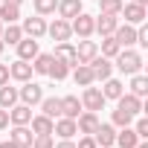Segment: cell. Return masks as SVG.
I'll return each mask as SVG.
<instances>
[{
  "label": "cell",
  "mask_w": 148,
  "mask_h": 148,
  "mask_svg": "<svg viewBox=\"0 0 148 148\" xmlns=\"http://www.w3.org/2000/svg\"><path fill=\"white\" fill-rule=\"evenodd\" d=\"M116 70L125 73V76H134V73H139V70H142V55H139L136 49H131V47L119 49V52H116Z\"/></svg>",
  "instance_id": "obj_1"
},
{
  "label": "cell",
  "mask_w": 148,
  "mask_h": 148,
  "mask_svg": "<svg viewBox=\"0 0 148 148\" xmlns=\"http://www.w3.org/2000/svg\"><path fill=\"white\" fill-rule=\"evenodd\" d=\"M44 99V87L38 84V82H23V87H18V102H23V105H29V108H35L38 102Z\"/></svg>",
  "instance_id": "obj_2"
},
{
  "label": "cell",
  "mask_w": 148,
  "mask_h": 148,
  "mask_svg": "<svg viewBox=\"0 0 148 148\" xmlns=\"http://www.w3.org/2000/svg\"><path fill=\"white\" fill-rule=\"evenodd\" d=\"M105 96H102V90L99 87H93V84H87L84 87V93H82V108L84 110H93V113H99L102 108H105Z\"/></svg>",
  "instance_id": "obj_3"
},
{
  "label": "cell",
  "mask_w": 148,
  "mask_h": 148,
  "mask_svg": "<svg viewBox=\"0 0 148 148\" xmlns=\"http://www.w3.org/2000/svg\"><path fill=\"white\" fill-rule=\"evenodd\" d=\"M70 29H73V35H79V38H90L93 29H96V21L87 12H82V15H76V18L70 21Z\"/></svg>",
  "instance_id": "obj_4"
},
{
  "label": "cell",
  "mask_w": 148,
  "mask_h": 148,
  "mask_svg": "<svg viewBox=\"0 0 148 148\" xmlns=\"http://www.w3.org/2000/svg\"><path fill=\"white\" fill-rule=\"evenodd\" d=\"M21 29H23V35H26V38H44V35H47V21H44V15L23 18Z\"/></svg>",
  "instance_id": "obj_5"
},
{
  "label": "cell",
  "mask_w": 148,
  "mask_h": 148,
  "mask_svg": "<svg viewBox=\"0 0 148 148\" xmlns=\"http://www.w3.org/2000/svg\"><path fill=\"white\" fill-rule=\"evenodd\" d=\"M96 55H99V44L90 41V38H82L79 47H76V61H79V64H90Z\"/></svg>",
  "instance_id": "obj_6"
},
{
  "label": "cell",
  "mask_w": 148,
  "mask_h": 148,
  "mask_svg": "<svg viewBox=\"0 0 148 148\" xmlns=\"http://www.w3.org/2000/svg\"><path fill=\"white\" fill-rule=\"evenodd\" d=\"M9 139H12L18 148H32V139H35V134H32V128H29V125H12V131H9Z\"/></svg>",
  "instance_id": "obj_7"
},
{
  "label": "cell",
  "mask_w": 148,
  "mask_h": 148,
  "mask_svg": "<svg viewBox=\"0 0 148 148\" xmlns=\"http://www.w3.org/2000/svg\"><path fill=\"white\" fill-rule=\"evenodd\" d=\"M32 73H35V70H32V61L18 58V61H12V64H9V79H15V82H21V84L32 79Z\"/></svg>",
  "instance_id": "obj_8"
},
{
  "label": "cell",
  "mask_w": 148,
  "mask_h": 148,
  "mask_svg": "<svg viewBox=\"0 0 148 148\" xmlns=\"http://www.w3.org/2000/svg\"><path fill=\"white\" fill-rule=\"evenodd\" d=\"M116 108L125 110L128 116H139V113H142V99L134 96V93H122V96L116 99Z\"/></svg>",
  "instance_id": "obj_9"
},
{
  "label": "cell",
  "mask_w": 148,
  "mask_h": 148,
  "mask_svg": "<svg viewBox=\"0 0 148 148\" xmlns=\"http://www.w3.org/2000/svg\"><path fill=\"white\" fill-rule=\"evenodd\" d=\"M76 128H79V134L93 136V131L99 128V113H93V110H82V113L76 116Z\"/></svg>",
  "instance_id": "obj_10"
},
{
  "label": "cell",
  "mask_w": 148,
  "mask_h": 148,
  "mask_svg": "<svg viewBox=\"0 0 148 148\" xmlns=\"http://www.w3.org/2000/svg\"><path fill=\"white\" fill-rule=\"evenodd\" d=\"M90 70H93V79H96V82H105V79L113 76V64H110V58H105V55H96V58L90 61Z\"/></svg>",
  "instance_id": "obj_11"
},
{
  "label": "cell",
  "mask_w": 148,
  "mask_h": 148,
  "mask_svg": "<svg viewBox=\"0 0 148 148\" xmlns=\"http://www.w3.org/2000/svg\"><path fill=\"white\" fill-rule=\"evenodd\" d=\"M52 134H58L61 139H73V136L79 134L76 119H70V116H58V119L52 122Z\"/></svg>",
  "instance_id": "obj_12"
},
{
  "label": "cell",
  "mask_w": 148,
  "mask_h": 148,
  "mask_svg": "<svg viewBox=\"0 0 148 148\" xmlns=\"http://www.w3.org/2000/svg\"><path fill=\"white\" fill-rule=\"evenodd\" d=\"M119 15H125V23H131V26H139V23H145V6H136V3H122V12Z\"/></svg>",
  "instance_id": "obj_13"
},
{
  "label": "cell",
  "mask_w": 148,
  "mask_h": 148,
  "mask_svg": "<svg viewBox=\"0 0 148 148\" xmlns=\"http://www.w3.org/2000/svg\"><path fill=\"white\" fill-rule=\"evenodd\" d=\"M47 35H49L52 41H70V35H73V29H70V21H64V18H55V21L47 26Z\"/></svg>",
  "instance_id": "obj_14"
},
{
  "label": "cell",
  "mask_w": 148,
  "mask_h": 148,
  "mask_svg": "<svg viewBox=\"0 0 148 148\" xmlns=\"http://www.w3.org/2000/svg\"><path fill=\"white\" fill-rule=\"evenodd\" d=\"M15 49H18V58H23V61H32L38 52H41V47H38V38H21L18 44H15Z\"/></svg>",
  "instance_id": "obj_15"
},
{
  "label": "cell",
  "mask_w": 148,
  "mask_h": 148,
  "mask_svg": "<svg viewBox=\"0 0 148 148\" xmlns=\"http://www.w3.org/2000/svg\"><path fill=\"white\" fill-rule=\"evenodd\" d=\"M93 139H96V145H99V148H110V145H113V139H116V128H113V125H108V122H99V128L93 131Z\"/></svg>",
  "instance_id": "obj_16"
},
{
  "label": "cell",
  "mask_w": 148,
  "mask_h": 148,
  "mask_svg": "<svg viewBox=\"0 0 148 148\" xmlns=\"http://www.w3.org/2000/svg\"><path fill=\"white\" fill-rule=\"evenodd\" d=\"M52 58H58V61H64L70 70L76 67L79 61H76V47H73L70 41H58V47H55V52H52Z\"/></svg>",
  "instance_id": "obj_17"
},
{
  "label": "cell",
  "mask_w": 148,
  "mask_h": 148,
  "mask_svg": "<svg viewBox=\"0 0 148 148\" xmlns=\"http://www.w3.org/2000/svg\"><path fill=\"white\" fill-rule=\"evenodd\" d=\"M29 119H32V108L29 105L18 102V105L9 108V125H29Z\"/></svg>",
  "instance_id": "obj_18"
},
{
  "label": "cell",
  "mask_w": 148,
  "mask_h": 148,
  "mask_svg": "<svg viewBox=\"0 0 148 148\" xmlns=\"http://www.w3.org/2000/svg\"><path fill=\"white\" fill-rule=\"evenodd\" d=\"M55 12H58V18H64V21H73L76 15H82L84 9H82V0H58Z\"/></svg>",
  "instance_id": "obj_19"
},
{
  "label": "cell",
  "mask_w": 148,
  "mask_h": 148,
  "mask_svg": "<svg viewBox=\"0 0 148 148\" xmlns=\"http://www.w3.org/2000/svg\"><path fill=\"white\" fill-rule=\"evenodd\" d=\"M93 21H96V29H93V32H99L102 38H105V35H113L116 26H119V15H99V18H93Z\"/></svg>",
  "instance_id": "obj_20"
},
{
  "label": "cell",
  "mask_w": 148,
  "mask_h": 148,
  "mask_svg": "<svg viewBox=\"0 0 148 148\" xmlns=\"http://www.w3.org/2000/svg\"><path fill=\"white\" fill-rule=\"evenodd\" d=\"M113 41L125 49V47H134L136 44V29L131 26V23H125V26H116V32H113Z\"/></svg>",
  "instance_id": "obj_21"
},
{
  "label": "cell",
  "mask_w": 148,
  "mask_h": 148,
  "mask_svg": "<svg viewBox=\"0 0 148 148\" xmlns=\"http://www.w3.org/2000/svg\"><path fill=\"white\" fill-rule=\"evenodd\" d=\"M38 105H41V113H44V116H49L52 122L61 116V99H58V96H44Z\"/></svg>",
  "instance_id": "obj_22"
},
{
  "label": "cell",
  "mask_w": 148,
  "mask_h": 148,
  "mask_svg": "<svg viewBox=\"0 0 148 148\" xmlns=\"http://www.w3.org/2000/svg\"><path fill=\"white\" fill-rule=\"evenodd\" d=\"M73 82H76L79 87H87V84H93L96 79H93V70H90V64H76V67H73Z\"/></svg>",
  "instance_id": "obj_23"
},
{
  "label": "cell",
  "mask_w": 148,
  "mask_h": 148,
  "mask_svg": "<svg viewBox=\"0 0 148 148\" xmlns=\"http://www.w3.org/2000/svg\"><path fill=\"white\" fill-rule=\"evenodd\" d=\"M139 142V136H136V131L131 128V125H125L122 131H116V139H113V145H119V148H134Z\"/></svg>",
  "instance_id": "obj_24"
},
{
  "label": "cell",
  "mask_w": 148,
  "mask_h": 148,
  "mask_svg": "<svg viewBox=\"0 0 148 148\" xmlns=\"http://www.w3.org/2000/svg\"><path fill=\"white\" fill-rule=\"evenodd\" d=\"M82 110H84V108H82V99H79V96H64V99H61V116L76 119Z\"/></svg>",
  "instance_id": "obj_25"
},
{
  "label": "cell",
  "mask_w": 148,
  "mask_h": 148,
  "mask_svg": "<svg viewBox=\"0 0 148 148\" xmlns=\"http://www.w3.org/2000/svg\"><path fill=\"white\" fill-rule=\"evenodd\" d=\"M21 38H23V29H21V23H6V26H3V32H0V41H3L6 47H15Z\"/></svg>",
  "instance_id": "obj_26"
},
{
  "label": "cell",
  "mask_w": 148,
  "mask_h": 148,
  "mask_svg": "<svg viewBox=\"0 0 148 148\" xmlns=\"http://www.w3.org/2000/svg\"><path fill=\"white\" fill-rule=\"evenodd\" d=\"M0 21H3V23H18L21 21V6L3 3V0H0Z\"/></svg>",
  "instance_id": "obj_27"
},
{
  "label": "cell",
  "mask_w": 148,
  "mask_h": 148,
  "mask_svg": "<svg viewBox=\"0 0 148 148\" xmlns=\"http://www.w3.org/2000/svg\"><path fill=\"white\" fill-rule=\"evenodd\" d=\"M125 93V84L119 79H105V87H102V96L105 99H119Z\"/></svg>",
  "instance_id": "obj_28"
},
{
  "label": "cell",
  "mask_w": 148,
  "mask_h": 148,
  "mask_svg": "<svg viewBox=\"0 0 148 148\" xmlns=\"http://www.w3.org/2000/svg\"><path fill=\"white\" fill-rule=\"evenodd\" d=\"M29 128H32V134H52V119L38 113V116L29 119Z\"/></svg>",
  "instance_id": "obj_29"
},
{
  "label": "cell",
  "mask_w": 148,
  "mask_h": 148,
  "mask_svg": "<svg viewBox=\"0 0 148 148\" xmlns=\"http://www.w3.org/2000/svg\"><path fill=\"white\" fill-rule=\"evenodd\" d=\"M47 76L52 79V82H64L67 76H70V67L64 64V61H58V58H52V64H49V73Z\"/></svg>",
  "instance_id": "obj_30"
},
{
  "label": "cell",
  "mask_w": 148,
  "mask_h": 148,
  "mask_svg": "<svg viewBox=\"0 0 148 148\" xmlns=\"http://www.w3.org/2000/svg\"><path fill=\"white\" fill-rule=\"evenodd\" d=\"M12 105H18V87H9V82L0 87V108H12Z\"/></svg>",
  "instance_id": "obj_31"
},
{
  "label": "cell",
  "mask_w": 148,
  "mask_h": 148,
  "mask_svg": "<svg viewBox=\"0 0 148 148\" xmlns=\"http://www.w3.org/2000/svg\"><path fill=\"white\" fill-rule=\"evenodd\" d=\"M49 64H52V52H38V55L32 58V70L41 73V76L49 73Z\"/></svg>",
  "instance_id": "obj_32"
},
{
  "label": "cell",
  "mask_w": 148,
  "mask_h": 148,
  "mask_svg": "<svg viewBox=\"0 0 148 148\" xmlns=\"http://www.w3.org/2000/svg\"><path fill=\"white\" fill-rule=\"evenodd\" d=\"M131 93L139 96V99L148 93V79L142 76V73H134V76H131Z\"/></svg>",
  "instance_id": "obj_33"
},
{
  "label": "cell",
  "mask_w": 148,
  "mask_h": 148,
  "mask_svg": "<svg viewBox=\"0 0 148 148\" xmlns=\"http://www.w3.org/2000/svg\"><path fill=\"white\" fill-rule=\"evenodd\" d=\"M119 49H122V47L113 41V35H105V38H102V47H99V52H102L105 58H116V52H119Z\"/></svg>",
  "instance_id": "obj_34"
},
{
  "label": "cell",
  "mask_w": 148,
  "mask_h": 148,
  "mask_svg": "<svg viewBox=\"0 0 148 148\" xmlns=\"http://www.w3.org/2000/svg\"><path fill=\"white\" fill-rule=\"evenodd\" d=\"M32 6L38 15H55V6H58V0H32Z\"/></svg>",
  "instance_id": "obj_35"
},
{
  "label": "cell",
  "mask_w": 148,
  "mask_h": 148,
  "mask_svg": "<svg viewBox=\"0 0 148 148\" xmlns=\"http://www.w3.org/2000/svg\"><path fill=\"white\" fill-rule=\"evenodd\" d=\"M102 15H119L122 12V0H99Z\"/></svg>",
  "instance_id": "obj_36"
},
{
  "label": "cell",
  "mask_w": 148,
  "mask_h": 148,
  "mask_svg": "<svg viewBox=\"0 0 148 148\" xmlns=\"http://www.w3.org/2000/svg\"><path fill=\"white\" fill-rule=\"evenodd\" d=\"M131 122H134V116H128V113L119 110V108H116L113 116H110V125H113V128H125V125H131Z\"/></svg>",
  "instance_id": "obj_37"
},
{
  "label": "cell",
  "mask_w": 148,
  "mask_h": 148,
  "mask_svg": "<svg viewBox=\"0 0 148 148\" xmlns=\"http://www.w3.org/2000/svg\"><path fill=\"white\" fill-rule=\"evenodd\" d=\"M32 148H55V142H52V134H35V139H32Z\"/></svg>",
  "instance_id": "obj_38"
},
{
  "label": "cell",
  "mask_w": 148,
  "mask_h": 148,
  "mask_svg": "<svg viewBox=\"0 0 148 148\" xmlns=\"http://www.w3.org/2000/svg\"><path fill=\"white\" fill-rule=\"evenodd\" d=\"M136 44H139V47H148V26H145V23L136 26Z\"/></svg>",
  "instance_id": "obj_39"
},
{
  "label": "cell",
  "mask_w": 148,
  "mask_h": 148,
  "mask_svg": "<svg viewBox=\"0 0 148 148\" xmlns=\"http://www.w3.org/2000/svg\"><path fill=\"white\" fill-rule=\"evenodd\" d=\"M134 131H136V136H139V139H148V119H136Z\"/></svg>",
  "instance_id": "obj_40"
},
{
  "label": "cell",
  "mask_w": 148,
  "mask_h": 148,
  "mask_svg": "<svg viewBox=\"0 0 148 148\" xmlns=\"http://www.w3.org/2000/svg\"><path fill=\"white\" fill-rule=\"evenodd\" d=\"M76 148H99V145H96V139H93V136H87V134H82V139L76 142Z\"/></svg>",
  "instance_id": "obj_41"
},
{
  "label": "cell",
  "mask_w": 148,
  "mask_h": 148,
  "mask_svg": "<svg viewBox=\"0 0 148 148\" xmlns=\"http://www.w3.org/2000/svg\"><path fill=\"white\" fill-rule=\"evenodd\" d=\"M6 128H9V110L0 108V131H6Z\"/></svg>",
  "instance_id": "obj_42"
},
{
  "label": "cell",
  "mask_w": 148,
  "mask_h": 148,
  "mask_svg": "<svg viewBox=\"0 0 148 148\" xmlns=\"http://www.w3.org/2000/svg\"><path fill=\"white\" fill-rule=\"evenodd\" d=\"M9 82V64H0V87Z\"/></svg>",
  "instance_id": "obj_43"
},
{
  "label": "cell",
  "mask_w": 148,
  "mask_h": 148,
  "mask_svg": "<svg viewBox=\"0 0 148 148\" xmlns=\"http://www.w3.org/2000/svg\"><path fill=\"white\" fill-rule=\"evenodd\" d=\"M55 148H76V142H73V139H61Z\"/></svg>",
  "instance_id": "obj_44"
},
{
  "label": "cell",
  "mask_w": 148,
  "mask_h": 148,
  "mask_svg": "<svg viewBox=\"0 0 148 148\" xmlns=\"http://www.w3.org/2000/svg\"><path fill=\"white\" fill-rule=\"evenodd\" d=\"M0 148H18V145H15V142L9 139V142H0Z\"/></svg>",
  "instance_id": "obj_45"
},
{
  "label": "cell",
  "mask_w": 148,
  "mask_h": 148,
  "mask_svg": "<svg viewBox=\"0 0 148 148\" xmlns=\"http://www.w3.org/2000/svg\"><path fill=\"white\" fill-rule=\"evenodd\" d=\"M131 3H136V6H148V0H131Z\"/></svg>",
  "instance_id": "obj_46"
},
{
  "label": "cell",
  "mask_w": 148,
  "mask_h": 148,
  "mask_svg": "<svg viewBox=\"0 0 148 148\" xmlns=\"http://www.w3.org/2000/svg\"><path fill=\"white\" fill-rule=\"evenodd\" d=\"M3 3H15V6H21V3H23V0H3Z\"/></svg>",
  "instance_id": "obj_47"
},
{
  "label": "cell",
  "mask_w": 148,
  "mask_h": 148,
  "mask_svg": "<svg viewBox=\"0 0 148 148\" xmlns=\"http://www.w3.org/2000/svg\"><path fill=\"white\" fill-rule=\"evenodd\" d=\"M3 49H6V44H3V41H0V52H3Z\"/></svg>",
  "instance_id": "obj_48"
},
{
  "label": "cell",
  "mask_w": 148,
  "mask_h": 148,
  "mask_svg": "<svg viewBox=\"0 0 148 148\" xmlns=\"http://www.w3.org/2000/svg\"><path fill=\"white\" fill-rule=\"evenodd\" d=\"M0 32H3V21H0Z\"/></svg>",
  "instance_id": "obj_49"
}]
</instances>
